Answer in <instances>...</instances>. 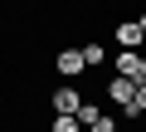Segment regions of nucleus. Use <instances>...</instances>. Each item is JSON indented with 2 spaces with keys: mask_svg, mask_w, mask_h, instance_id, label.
Wrapping results in <instances>:
<instances>
[{
  "mask_svg": "<svg viewBox=\"0 0 146 132\" xmlns=\"http://www.w3.org/2000/svg\"><path fill=\"white\" fill-rule=\"evenodd\" d=\"M83 103H88V98H83V88L63 83V88L54 93V117H78V113H83Z\"/></svg>",
  "mask_w": 146,
  "mask_h": 132,
  "instance_id": "1",
  "label": "nucleus"
},
{
  "mask_svg": "<svg viewBox=\"0 0 146 132\" xmlns=\"http://www.w3.org/2000/svg\"><path fill=\"white\" fill-rule=\"evenodd\" d=\"M141 39H146V15H136V20H122V25H117V44H122V49L141 54Z\"/></svg>",
  "mask_w": 146,
  "mask_h": 132,
  "instance_id": "2",
  "label": "nucleus"
},
{
  "mask_svg": "<svg viewBox=\"0 0 146 132\" xmlns=\"http://www.w3.org/2000/svg\"><path fill=\"white\" fill-rule=\"evenodd\" d=\"M83 69H88L83 49H58V78H78Z\"/></svg>",
  "mask_w": 146,
  "mask_h": 132,
  "instance_id": "3",
  "label": "nucleus"
},
{
  "mask_svg": "<svg viewBox=\"0 0 146 132\" xmlns=\"http://www.w3.org/2000/svg\"><path fill=\"white\" fill-rule=\"evenodd\" d=\"M112 74H117V78H131V83H136V74H141V54L122 49V54L112 59Z\"/></svg>",
  "mask_w": 146,
  "mask_h": 132,
  "instance_id": "4",
  "label": "nucleus"
},
{
  "mask_svg": "<svg viewBox=\"0 0 146 132\" xmlns=\"http://www.w3.org/2000/svg\"><path fill=\"white\" fill-rule=\"evenodd\" d=\"M107 98H112L117 108H131V98H136V83H131V78H117V74H112V83H107Z\"/></svg>",
  "mask_w": 146,
  "mask_h": 132,
  "instance_id": "5",
  "label": "nucleus"
},
{
  "mask_svg": "<svg viewBox=\"0 0 146 132\" xmlns=\"http://www.w3.org/2000/svg\"><path fill=\"white\" fill-rule=\"evenodd\" d=\"M98 117H102V113H98V103L88 98V103H83V113H78V122H83V132H93V122H98Z\"/></svg>",
  "mask_w": 146,
  "mask_h": 132,
  "instance_id": "6",
  "label": "nucleus"
},
{
  "mask_svg": "<svg viewBox=\"0 0 146 132\" xmlns=\"http://www.w3.org/2000/svg\"><path fill=\"white\" fill-rule=\"evenodd\" d=\"M83 59H88V69H98V64L107 59V49L102 44H83Z\"/></svg>",
  "mask_w": 146,
  "mask_h": 132,
  "instance_id": "7",
  "label": "nucleus"
},
{
  "mask_svg": "<svg viewBox=\"0 0 146 132\" xmlns=\"http://www.w3.org/2000/svg\"><path fill=\"white\" fill-rule=\"evenodd\" d=\"M146 113V83H136V98H131V108H127V117H141Z\"/></svg>",
  "mask_w": 146,
  "mask_h": 132,
  "instance_id": "8",
  "label": "nucleus"
},
{
  "mask_svg": "<svg viewBox=\"0 0 146 132\" xmlns=\"http://www.w3.org/2000/svg\"><path fill=\"white\" fill-rule=\"evenodd\" d=\"M54 132H83L78 117H54Z\"/></svg>",
  "mask_w": 146,
  "mask_h": 132,
  "instance_id": "9",
  "label": "nucleus"
},
{
  "mask_svg": "<svg viewBox=\"0 0 146 132\" xmlns=\"http://www.w3.org/2000/svg\"><path fill=\"white\" fill-rule=\"evenodd\" d=\"M93 132H117V122H112V117H107V113H102V117H98V122H93Z\"/></svg>",
  "mask_w": 146,
  "mask_h": 132,
  "instance_id": "10",
  "label": "nucleus"
},
{
  "mask_svg": "<svg viewBox=\"0 0 146 132\" xmlns=\"http://www.w3.org/2000/svg\"><path fill=\"white\" fill-rule=\"evenodd\" d=\"M136 83H146V54H141V74H136Z\"/></svg>",
  "mask_w": 146,
  "mask_h": 132,
  "instance_id": "11",
  "label": "nucleus"
}]
</instances>
